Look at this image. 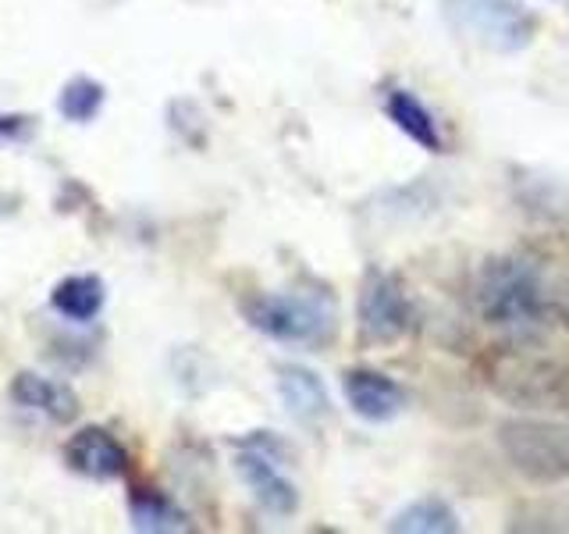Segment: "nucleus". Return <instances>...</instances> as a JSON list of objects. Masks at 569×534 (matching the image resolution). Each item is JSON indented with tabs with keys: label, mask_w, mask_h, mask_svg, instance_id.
I'll list each match as a JSON object with an SVG mask.
<instances>
[{
	"label": "nucleus",
	"mask_w": 569,
	"mask_h": 534,
	"mask_svg": "<svg viewBox=\"0 0 569 534\" xmlns=\"http://www.w3.org/2000/svg\"><path fill=\"white\" fill-rule=\"evenodd\" d=\"M477 310L485 325L527 338L548 317V289L541 271L523 257H491L477 275Z\"/></svg>",
	"instance_id": "f257e3e1"
},
{
	"label": "nucleus",
	"mask_w": 569,
	"mask_h": 534,
	"mask_svg": "<svg viewBox=\"0 0 569 534\" xmlns=\"http://www.w3.org/2000/svg\"><path fill=\"white\" fill-rule=\"evenodd\" d=\"M246 320L267 338L289 346H328L338 332V310L331 296L317 293H271L242 307Z\"/></svg>",
	"instance_id": "f03ea898"
},
{
	"label": "nucleus",
	"mask_w": 569,
	"mask_h": 534,
	"mask_svg": "<svg viewBox=\"0 0 569 534\" xmlns=\"http://www.w3.org/2000/svg\"><path fill=\"white\" fill-rule=\"evenodd\" d=\"M441 18L459 40L491 53L523 50L538 32V18L523 0H441Z\"/></svg>",
	"instance_id": "7ed1b4c3"
},
{
	"label": "nucleus",
	"mask_w": 569,
	"mask_h": 534,
	"mask_svg": "<svg viewBox=\"0 0 569 534\" xmlns=\"http://www.w3.org/2000/svg\"><path fill=\"white\" fill-rule=\"evenodd\" d=\"M488 385L512 406H569V367L523 346L495 356L488 367Z\"/></svg>",
	"instance_id": "20e7f679"
},
{
	"label": "nucleus",
	"mask_w": 569,
	"mask_h": 534,
	"mask_svg": "<svg viewBox=\"0 0 569 534\" xmlns=\"http://www.w3.org/2000/svg\"><path fill=\"white\" fill-rule=\"evenodd\" d=\"M498 445H502L512 471L538 481V485H556L569 477V432L548 421L516 417L498 427Z\"/></svg>",
	"instance_id": "39448f33"
},
{
	"label": "nucleus",
	"mask_w": 569,
	"mask_h": 534,
	"mask_svg": "<svg viewBox=\"0 0 569 534\" xmlns=\"http://www.w3.org/2000/svg\"><path fill=\"white\" fill-rule=\"evenodd\" d=\"M356 317H360L363 343L388 346V343H399V338L409 332V325H413V307H409L406 289L399 285V278L373 267V271H367V278L360 285Z\"/></svg>",
	"instance_id": "423d86ee"
},
{
	"label": "nucleus",
	"mask_w": 569,
	"mask_h": 534,
	"mask_svg": "<svg viewBox=\"0 0 569 534\" xmlns=\"http://www.w3.org/2000/svg\"><path fill=\"white\" fill-rule=\"evenodd\" d=\"M64 467L89 481H114L129 471V453L121 449V442L103 432V427H82L64 442Z\"/></svg>",
	"instance_id": "0eeeda50"
},
{
	"label": "nucleus",
	"mask_w": 569,
	"mask_h": 534,
	"mask_svg": "<svg viewBox=\"0 0 569 534\" xmlns=\"http://www.w3.org/2000/svg\"><path fill=\"white\" fill-rule=\"evenodd\" d=\"M342 392L349 399V409L356 417H363L370 424L396 421L406 409V392L396 378H388L381 370L352 367L342 374Z\"/></svg>",
	"instance_id": "6e6552de"
},
{
	"label": "nucleus",
	"mask_w": 569,
	"mask_h": 534,
	"mask_svg": "<svg viewBox=\"0 0 569 534\" xmlns=\"http://www.w3.org/2000/svg\"><path fill=\"white\" fill-rule=\"evenodd\" d=\"M236 467L242 474V481L249 485V492L257 495V503L274 513V516H289L296 513L299 506V495H296V485L289 477L278 471V463L267 456L263 449H242L236 456Z\"/></svg>",
	"instance_id": "1a4fd4ad"
},
{
	"label": "nucleus",
	"mask_w": 569,
	"mask_h": 534,
	"mask_svg": "<svg viewBox=\"0 0 569 534\" xmlns=\"http://www.w3.org/2000/svg\"><path fill=\"white\" fill-rule=\"evenodd\" d=\"M11 403L22 406V409H32V414H43L47 421H58V424H68L79 417V396L71 392L68 385H58L43 378V374H14L11 382Z\"/></svg>",
	"instance_id": "9d476101"
},
{
	"label": "nucleus",
	"mask_w": 569,
	"mask_h": 534,
	"mask_svg": "<svg viewBox=\"0 0 569 534\" xmlns=\"http://www.w3.org/2000/svg\"><path fill=\"white\" fill-rule=\"evenodd\" d=\"M278 392H281L284 409H289L296 421L313 424L320 417H328V409H331L325 385H320V378L307 367H296V364L278 367Z\"/></svg>",
	"instance_id": "9b49d317"
},
{
	"label": "nucleus",
	"mask_w": 569,
	"mask_h": 534,
	"mask_svg": "<svg viewBox=\"0 0 569 534\" xmlns=\"http://www.w3.org/2000/svg\"><path fill=\"white\" fill-rule=\"evenodd\" d=\"M107 289L97 275H68L64 281L53 285L50 307L68 320H93L103 307Z\"/></svg>",
	"instance_id": "f8f14e48"
},
{
	"label": "nucleus",
	"mask_w": 569,
	"mask_h": 534,
	"mask_svg": "<svg viewBox=\"0 0 569 534\" xmlns=\"http://www.w3.org/2000/svg\"><path fill=\"white\" fill-rule=\"evenodd\" d=\"M385 111H388L391 121H396V129L406 132L409 139L417 142V147L435 150V154L441 150V132H438L435 115L427 111V107L413 93H409V89H396V93L388 97Z\"/></svg>",
	"instance_id": "ddd939ff"
},
{
	"label": "nucleus",
	"mask_w": 569,
	"mask_h": 534,
	"mask_svg": "<svg viewBox=\"0 0 569 534\" xmlns=\"http://www.w3.org/2000/svg\"><path fill=\"white\" fill-rule=\"evenodd\" d=\"M129 516L136 531H150V534L189 531V516L157 488H136L129 495Z\"/></svg>",
	"instance_id": "4468645a"
},
{
	"label": "nucleus",
	"mask_w": 569,
	"mask_h": 534,
	"mask_svg": "<svg viewBox=\"0 0 569 534\" xmlns=\"http://www.w3.org/2000/svg\"><path fill=\"white\" fill-rule=\"evenodd\" d=\"M388 531H406V534H456L459 521L456 510L445 498H417L402 513H396V521L388 524Z\"/></svg>",
	"instance_id": "2eb2a0df"
},
{
	"label": "nucleus",
	"mask_w": 569,
	"mask_h": 534,
	"mask_svg": "<svg viewBox=\"0 0 569 534\" xmlns=\"http://www.w3.org/2000/svg\"><path fill=\"white\" fill-rule=\"evenodd\" d=\"M58 107H61V115L68 121H76V125L93 121L100 115V107H103V86L97 79H89V76L68 79L64 89H61V97H58Z\"/></svg>",
	"instance_id": "dca6fc26"
},
{
	"label": "nucleus",
	"mask_w": 569,
	"mask_h": 534,
	"mask_svg": "<svg viewBox=\"0 0 569 534\" xmlns=\"http://www.w3.org/2000/svg\"><path fill=\"white\" fill-rule=\"evenodd\" d=\"M32 132V118L26 115H0V139H22Z\"/></svg>",
	"instance_id": "f3484780"
},
{
	"label": "nucleus",
	"mask_w": 569,
	"mask_h": 534,
	"mask_svg": "<svg viewBox=\"0 0 569 534\" xmlns=\"http://www.w3.org/2000/svg\"><path fill=\"white\" fill-rule=\"evenodd\" d=\"M562 317H566V328H569V293H566V299H562Z\"/></svg>",
	"instance_id": "a211bd4d"
}]
</instances>
